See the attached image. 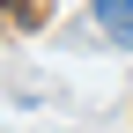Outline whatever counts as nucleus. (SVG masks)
<instances>
[{"mask_svg": "<svg viewBox=\"0 0 133 133\" xmlns=\"http://www.w3.org/2000/svg\"><path fill=\"white\" fill-rule=\"evenodd\" d=\"M89 15H96V30L118 52H133V0H89Z\"/></svg>", "mask_w": 133, "mask_h": 133, "instance_id": "obj_1", "label": "nucleus"}]
</instances>
